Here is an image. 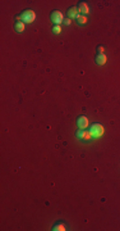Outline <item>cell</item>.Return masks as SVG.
Masks as SVG:
<instances>
[{"label": "cell", "instance_id": "cell-1", "mask_svg": "<svg viewBox=\"0 0 120 231\" xmlns=\"http://www.w3.org/2000/svg\"><path fill=\"white\" fill-rule=\"evenodd\" d=\"M16 19L22 21L23 23H32V22H35V19H36V13H35V10H32V9H26L22 12L20 16H17Z\"/></svg>", "mask_w": 120, "mask_h": 231}, {"label": "cell", "instance_id": "cell-2", "mask_svg": "<svg viewBox=\"0 0 120 231\" xmlns=\"http://www.w3.org/2000/svg\"><path fill=\"white\" fill-rule=\"evenodd\" d=\"M90 132H91L93 139H99L105 134V129L101 123H92L90 127Z\"/></svg>", "mask_w": 120, "mask_h": 231}, {"label": "cell", "instance_id": "cell-3", "mask_svg": "<svg viewBox=\"0 0 120 231\" xmlns=\"http://www.w3.org/2000/svg\"><path fill=\"white\" fill-rule=\"evenodd\" d=\"M50 18H51V22L54 23V26H60L64 22V14L60 10H54Z\"/></svg>", "mask_w": 120, "mask_h": 231}, {"label": "cell", "instance_id": "cell-4", "mask_svg": "<svg viewBox=\"0 0 120 231\" xmlns=\"http://www.w3.org/2000/svg\"><path fill=\"white\" fill-rule=\"evenodd\" d=\"M75 136H77V139L82 140V141H84V143H88V141H91V140L93 139L90 131H87V130H81V129H78V131L75 132Z\"/></svg>", "mask_w": 120, "mask_h": 231}, {"label": "cell", "instance_id": "cell-5", "mask_svg": "<svg viewBox=\"0 0 120 231\" xmlns=\"http://www.w3.org/2000/svg\"><path fill=\"white\" fill-rule=\"evenodd\" d=\"M77 126H78V129H81V130H86L90 126L88 118H87L86 116H79V117L77 118Z\"/></svg>", "mask_w": 120, "mask_h": 231}, {"label": "cell", "instance_id": "cell-6", "mask_svg": "<svg viewBox=\"0 0 120 231\" xmlns=\"http://www.w3.org/2000/svg\"><path fill=\"white\" fill-rule=\"evenodd\" d=\"M77 8H78V12L82 13V16H88L90 14L91 9H90V5L87 4V2H79Z\"/></svg>", "mask_w": 120, "mask_h": 231}, {"label": "cell", "instance_id": "cell-7", "mask_svg": "<svg viewBox=\"0 0 120 231\" xmlns=\"http://www.w3.org/2000/svg\"><path fill=\"white\" fill-rule=\"evenodd\" d=\"M51 230L52 231H67L68 230V226H67V224L63 222V221H58L55 225L52 226Z\"/></svg>", "mask_w": 120, "mask_h": 231}, {"label": "cell", "instance_id": "cell-8", "mask_svg": "<svg viewBox=\"0 0 120 231\" xmlns=\"http://www.w3.org/2000/svg\"><path fill=\"white\" fill-rule=\"evenodd\" d=\"M95 60H96V64L104 66V64H106V62H107V57H106L105 53H102V54H97L96 58H95Z\"/></svg>", "mask_w": 120, "mask_h": 231}, {"label": "cell", "instance_id": "cell-9", "mask_svg": "<svg viewBox=\"0 0 120 231\" xmlns=\"http://www.w3.org/2000/svg\"><path fill=\"white\" fill-rule=\"evenodd\" d=\"M79 16V12H78V8L77 7H72L68 9V17L70 19H77V17Z\"/></svg>", "mask_w": 120, "mask_h": 231}, {"label": "cell", "instance_id": "cell-10", "mask_svg": "<svg viewBox=\"0 0 120 231\" xmlns=\"http://www.w3.org/2000/svg\"><path fill=\"white\" fill-rule=\"evenodd\" d=\"M24 28H26V23H23V22H22V21H17V22L14 23V30L17 31L18 34L23 32Z\"/></svg>", "mask_w": 120, "mask_h": 231}, {"label": "cell", "instance_id": "cell-11", "mask_svg": "<svg viewBox=\"0 0 120 231\" xmlns=\"http://www.w3.org/2000/svg\"><path fill=\"white\" fill-rule=\"evenodd\" d=\"M77 22H78V25L84 26L87 22H88V19H87V16H82V14H79V16L77 17Z\"/></svg>", "mask_w": 120, "mask_h": 231}, {"label": "cell", "instance_id": "cell-12", "mask_svg": "<svg viewBox=\"0 0 120 231\" xmlns=\"http://www.w3.org/2000/svg\"><path fill=\"white\" fill-rule=\"evenodd\" d=\"M52 32L55 35H59L61 32V26H54L52 27Z\"/></svg>", "mask_w": 120, "mask_h": 231}, {"label": "cell", "instance_id": "cell-13", "mask_svg": "<svg viewBox=\"0 0 120 231\" xmlns=\"http://www.w3.org/2000/svg\"><path fill=\"white\" fill-rule=\"evenodd\" d=\"M64 25H67V26H69V25H72V19L68 17V18H64V22H63Z\"/></svg>", "mask_w": 120, "mask_h": 231}, {"label": "cell", "instance_id": "cell-14", "mask_svg": "<svg viewBox=\"0 0 120 231\" xmlns=\"http://www.w3.org/2000/svg\"><path fill=\"white\" fill-rule=\"evenodd\" d=\"M104 51H105V48L104 46H101V45L97 46V53H99V54H102Z\"/></svg>", "mask_w": 120, "mask_h": 231}]
</instances>
